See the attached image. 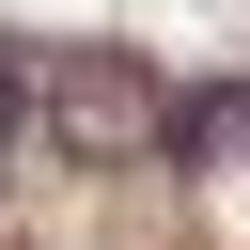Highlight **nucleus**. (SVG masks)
I'll return each mask as SVG.
<instances>
[{
	"label": "nucleus",
	"instance_id": "3",
	"mask_svg": "<svg viewBox=\"0 0 250 250\" xmlns=\"http://www.w3.org/2000/svg\"><path fill=\"white\" fill-rule=\"evenodd\" d=\"M219 125H250V94H234V109H219Z\"/></svg>",
	"mask_w": 250,
	"mask_h": 250
},
{
	"label": "nucleus",
	"instance_id": "1",
	"mask_svg": "<svg viewBox=\"0 0 250 250\" xmlns=\"http://www.w3.org/2000/svg\"><path fill=\"white\" fill-rule=\"evenodd\" d=\"M31 109H47V141H62V156H94V172H125V156H156V141L188 125L125 47H47V62H31Z\"/></svg>",
	"mask_w": 250,
	"mask_h": 250
},
{
	"label": "nucleus",
	"instance_id": "2",
	"mask_svg": "<svg viewBox=\"0 0 250 250\" xmlns=\"http://www.w3.org/2000/svg\"><path fill=\"white\" fill-rule=\"evenodd\" d=\"M16 109H31V78H16V62H0V141H16Z\"/></svg>",
	"mask_w": 250,
	"mask_h": 250
}]
</instances>
